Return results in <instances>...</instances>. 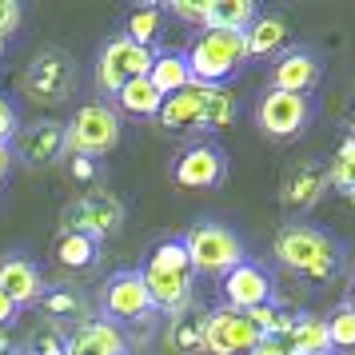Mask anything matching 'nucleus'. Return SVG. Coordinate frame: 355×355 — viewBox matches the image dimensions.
Listing matches in <instances>:
<instances>
[{"mask_svg":"<svg viewBox=\"0 0 355 355\" xmlns=\"http://www.w3.org/2000/svg\"><path fill=\"white\" fill-rule=\"evenodd\" d=\"M275 259L284 268H291V272L323 284L339 268V243L331 236H323L320 227L288 224V227H279V236H275Z\"/></svg>","mask_w":355,"mask_h":355,"instance_id":"f257e3e1","label":"nucleus"},{"mask_svg":"<svg viewBox=\"0 0 355 355\" xmlns=\"http://www.w3.org/2000/svg\"><path fill=\"white\" fill-rule=\"evenodd\" d=\"M184 56H188V68H192V84H224L243 68L248 44H243V33L204 28L196 36L192 52H184Z\"/></svg>","mask_w":355,"mask_h":355,"instance_id":"f03ea898","label":"nucleus"},{"mask_svg":"<svg viewBox=\"0 0 355 355\" xmlns=\"http://www.w3.org/2000/svg\"><path fill=\"white\" fill-rule=\"evenodd\" d=\"M184 240V252L192 259V272L204 275H227L236 263H243V243L240 236L224 224H196Z\"/></svg>","mask_w":355,"mask_h":355,"instance_id":"7ed1b4c3","label":"nucleus"},{"mask_svg":"<svg viewBox=\"0 0 355 355\" xmlns=\"http://www.w3.org/2000/svg\"><path fill=\"white\" fill-rule=\"evenodd\" d=\"M72 80H76V64L64 49H40L28 60L24 76H20V88L33 104H60V100L72 92Z\"/></svg>","mask_w":355,"mask_h":355,"instance_id":"20e7f679","label":"nucleus"},{"mask_svg":"<svg viewBox=\"0 0 355 355\" xmlns=\"http://www.w3.org/2000/svg\"><path fill=\"white\" fill-rule=\"evenodd\" d=\"M124 204L116 200L112 192H84L76 196L72 204H64V211H60V224H64V232H80V236H88V240H108V236H116L120 227H124Z\"/></svg>","mask_w":355,"mask_h":355,"instance_id":"39448f33","label":"nucleus"},{"mask_svg":"<svg viewBox=\"0 0 355 355\" xmlns=\"http://www.w3.org/2000/svg\"><path fill=\"white\" fill-rule=\"evenodd\" d=\"M64 128H68V152L84 156V160L108 156L120 144V116L108 104H84V108H76L72 124H64Z\"/></svg>","mask_w":355,"mask_h":355,"instance_id":"423d86ee","label":"nucleus"},{"mask_svg":"<svg viewBox=\"0 0 355 355\" xmlns=\"http://www.w3.org/2000/svg\"><path fill=\"white\" fill-rule=\"evenodd\" d=\"M259 343L256 323L236 307H216L204 315V352L211 355H252Z\"/></svg>","mask_w":355,"mask_h":355,"instance_id":"0eeeda50","label":"nucleus"},{"mask_svg":"<svg viewBox=\"0 0 355 355\" xmlns=\"http://www.w3.org/2000/svg\"><path fill=\"white\" fill-rule=\"evenodd\" d=\"M152 56H156V52H152V49H140V44H132L128 36H116V40H108V44H104V52H100V64H96L100 88L116 96V92H120L128 80H140V76H148Z\"/></svg>","mask_w":355,"mask_h":355,"instance_id":"6e6552de","label":"nucleus"},{"mask_svg":"<svg viewBox=\"0 0 355 355\" xmlns=\"http://www.w3.org/2000/svg\"><path fill=\"white\" fill-rule=\"evenodd\" d=\"M100 307L108 323H128V320H144L152 311V295L144 288V272L136 268H124V272L108 275L104 284V295H100Z\"/></svg>","mask_w":355,"mask_h":355,"instance_id":"1a4fd4ad","label":"nucleus"},{"mask_svg":"<svg viewBox=\"0 0 355 355\" xmlns=\"http://www.w3.org/2000/svg\"><path fill=\"white\" fill-rule=\"evenodd\" d=\"M256 120H259V128L268 132L272 140H288V136H300V132L307 128V120H311V104H307V96L268 88V92L259 96Z\"/></svg>","mask_w":355,"mask_h":355,"instance_id":"9d476101","label":"nucleus"},{"mask_svg":"<svg viewBox=\"0 0 355 355\" xmlns=\"http://www.w3.org/2000/svg\"><path fill=\"white\" fill-rule=\"evenodd\" d=\"M8 148L12 160H24L28 168H52L68 152V128L60 120H36L33 128H20Z\"/></svg>","mask_w":355,"mask_h":355,"instance_id":"9b49d317","label":"nucleus"},{"mask_svg":"<svg viewBox=\"0 0 355 355\" xmlns=\"http://www.w3.org/2000/svg\"><path fill=\"white\" fill-rule=\"evenodd\" d=\"M272 291H275V284L268 275V268H259L252 259L236 263L224 275V307H236V311H252V307L272 304Z\"/></svg>","mask_w":355,"mask_h":355,"instance_id":"f8f14e48","label":"nucleus"},{"mask_svg":"<svg viewBox=\"0 0 355 355\" xmlns=\"http://www.w3.org/2000/svg\"><path fill=\"white\" fill-rule=\"evenodd\" d=\"M224 176H227V156L216 144L188 148L176 160V168H172V180H176L180 188H192V192L216 188V184H224Z\"/></svg>","mask_w":355,"mask_h":355,"instance_id":"ddd939ff","label":"nucleus"},{"mask_svg":"<svg viewBox=\"0 0 355 355\" xmlns=\"http://www.w3.org/2000/svg\"><path fill=\"white\" fill-rule=\"evenodd\" d=\"M144 288L152 295V307H164L172 315H184V307L192 300V272H172V268L144 263Z\"/></svg>","mask_w":355,"mask_h":355,"instance_id":"4468645a","label":"nucleus"},{"mask_svg":"<svg viewBox=\"0 0 355 355\" xmlns=\"http://www.w3.org/2000/svg\"><path fill=\"white\" fill-rule=\"evenodd\" d=\"M315 84H320V60H315V52L291 49V52H284V56L275 60V68H272V88L275 92L307 96Z\"/></svg>","mask_w":355,"mask_h":355,"instance_id":"2eb2a0df","label":"nucleus"},{"mask_svg":"<svg viewBox=\"0 0 355 355\" xmlns=\"http://www.w3.org/2000/svg\"><path fill=\"white\" fill-rule=\"evenodd\" d=\"M44 291L40 268L24 256H4L0 259V295H8L17 307H33Z\"/></svg>","mask_w":355,"mask_h":355,"instance_id":"dca6fc26","label":"nucleus"},{"mask_svg":"<svg viewBox=\"0 0 355 355\" xmlns=\"http://www.w3.org/2000/svg\"><path fill=\"white\" fill-rule=\"evenodd\" d=\"M327 164H295L284 176V204L291 211H307L320 204V196L327 192Z\"/></svg>","mask_w":355,"mask_h":355,"instance_id":"f3484780","label":"nucleus"},{"mask_svg":"<svg viewBox=\"0 0 355 355\" xmlns=\"http://www.w3.org/2000/svg\"><path fill=\"white\" fill-rule=\"evenodd\" d=\"M128 343L120 336V327L108 320H88L76 323V331L68 336V355H124Z\"/></svg>","mask_w":355,"mask_h":355,"instance_id":"a211bd4d","label":"nucleus"},{"mask_svg":"<svg viewBox=\"0 0 355 355\" xmlns=\"http://www.w3.org/2000/svg\"><path fill=\"white\" fill-rule=\"evenodd\" d=\"M148 80H152V88H156L164 100L184 92V88L192 84L188 56H184V52H156V56H152V68H148Z\"/></svg>","mask_w":355,"mask_h":355,"instance_id":"6ab92c4d","label":"nucleus"},{"mask_svg":"<svg viewBox=\"0 0 355 355\" xmlns=\"http://www.w3.org/2000/svg\"><path fill=\"white\" fill-rule=\"evenodd\" d=\"M200 108H204V84H188L184 92L168 96L160 104V124L164 128H200Z\"/></svg>","mask_w":355,"mask_h":355,"instance_id":"aec40b11","label":"nucleus"},{"mask_svg":"<svg viewBox=\"0 0 355 355\" xmlns=\"http://www.w3.org/2000/svg\"><path fill=\"white\" fill-rule=\"evenodd\" d=\"M259 8L252 0H208V17L204 28H220V33H248L256 24Z\"/></svg>","mask_w":355,"mask_h":355,"instance_id":"412c9836","label":"nucleus"},{"mask_svg":"<svg viewBox=\"0 0 355 355\" xmlns=\"http://www.w3.org/2000/svg\"><path fill=\"white\" fill-rule=\"evenodd\" d=\"M243 44H248V56H272V52H279L288 44V20L259 12L256 24L243 33Z\"/></svg>","mask_w":355,"mask_h":355,"instance_id":"4be33fe9","label":"nucleus"},{"mask_svg":"<svg viewBox=\"0 0 355 355\" xmlns=\"http://www.w3.org/2000/svg\"><path fill=\"white\" fill-rule=\"evenodd\" d=\"M36 304L44 307V315H49V320H80V323H88V304H84V295L72 288V284L44 288Z\"/></svg>","mask_w":355,"mask_h":355,"instance_id":"5701e85b","label":"nucleus"},{"mask_svg":"<svg viewBox=\"0 0 355 355\" xmlns=\"http://www.w3.org/2000/svg\"><path fill=\"white\" fill-rule=\"evenodd\" d=\"M236 112H240V104H236V96L227 92L224 84H204V108H200V128L220 132V128H227V124L236 120Z\"/></svg>","mask_w":355,"mask_h":355,"instance_id":"b1692460","label":"nucleus"},{"mask_svg":"<svg viewBox=\"0 0 355 355\" xmlns=\"http://www.w3.org/2000/svg\"><path fill=\"white\" fill-rule=\"evenodd\" d=\"M291 343H295V355H327L331 352L327 320H320V315H295L291 320Z\"/></svg>","mask_w":355,"mask_h":355,"instance_id":"393cba45","label":"nucleus"},{"mask_svg":"<svg viewBox=\"0 0 355 355\" xmlns=\"http://www.w3.org/2000/svg\"><path fill=\"white\" fill-rule=\"evenodd\" d=\"M116 104H120L128 116H160L164 96L152 88L148 76H140V80H128L120 92H116Z\"/></svg>","mask_w":355,"mask_h":355,"instance_id":"a878e982","label":"nucleus"},{"mask_svg":"<svg viewBox=\"0 0 355 355\" xmlns=\"http://www.w3.org/2000/svg\"><path fill=\"white\" fill-rule=\"evenodd\" d=\"M100 256V243L80 236V232H60V240H56V259H60V268H72V272H80L88 263H96Z\"/></svg>","mask_w":355,"mask_h":355,"instance_id":"bb28decb","label":"nucleus"},{"mask_svg":"<svg viewBox=\"0 0 355 355\" xmlns=\"http://www.w3.org/2000/svg\"><path fill=\"white\" fill-rule=\"evenodd\" d=\"M160 28H164V8L160 4H144V8H136L128 17V40L132 44H140V49H152V40L160 36Z\"/></svg>","mask_w":355,"mask_h":355,"instance_id":"cd10ccee","label":"nucleus"},{"mask_svg":"<svg viewBox=\"0 0 355 355\" xmlns=\"http://www.w3.org/2000/svg\"><path fill=\"white\" fill-rule=\"evenodd\" d=\"M327 184L339 188L343 196H355V140H352V136L339 144L336 160L327 164Z\"/></svg>","mask_w":355,"mask_h":355,"instance_id":"c85d7f7f","label":"nucleus"},{"mask_svg":"<svg viewBox=\"0 0 355 355\" xmlns=\"http://www.w3.org/2000/svg\"><path fill=\"white\" fill-rule=\"evenodd\" d=\"M168 343H172V352H180V355L204 352V320L176 315V320H172V331H168Z\"/></svg>","mask_w":355,"mask_h":355,"instance_id":"c756f323","label":"nucleus"},{"mask_svg":"<svg viewBox=\"0 0 355 355\" xmlns=\"http://www.w3.org/2000/svg\"><path fill=\"white\" fill-rule=\"evenodd\" d=\"M24 355H68V331L60 323L36 327L28 336V343H24Z\"/></svg>","mask_w":355,"mask_h":355,"instance_id":"7c9ffc66","label":"nucleus"},{"mask_svg":"<svg viewBox=\"0 0 355 355\" xmlns=\"http://www.w3.org/2000/svg\"><path fill=\"white\" fill-rule=\"evenodd\" d=\"M327 339H331V347L336 352H355V311L347 304L331 311V320H327Z\"/></svg>","mask_w":355,"mask_h":355,"instance_id":"2f4dec72","label":"nucleus"},{"mask_svg":"<svg viewBox=\"0 0 355 355\" xmlns=\"http://www.w3.org/2000/svg\"><path fill=\"white\" fill-rule=\"evenodd\" d=\"M148 263L172 268V272H192V259H188V252H184V240H164L160 248L148 256Z\"/></svg>","mask_w":355,"mask_h":355,"instance_id":"473e14b6","label":"nucleus"},{"mask_svg":"<svg viewBox=\"0 0 355 355\" xmlns=\"http://www.w3.org/2000/svg\"><path fill=\"white\" fill-rule=\"evenodd\" d=\"M252 355H295V343H291V327L259 336V343H256V352H252Z\"/></svg>","mask_w":355,"mask_h":355,"instance_id":"72a5a7b5","label":"nucleus"},{"mask_svg":"<svg viewBox=\"0 0 355 355\" xmlns=\"http://www.w3.org/2000/svg\"><path fill=\"white\" fill-rule=\"evenodd\" d=\"M180 20H188V24H200L204 28V17H208V0H172L168 4Z\"/></svg>","mask_w":355,"mask_h":355,"instance_id":"f704fd0d","label":"nucleus"},{"mask_svg":"<svg viewBox=\"0 0 355 355\" xmlns=\"http://www.w3.org/2000/svg\"><path fill=\"white\" fill-rule=\"evenodd\" d=\"M20 132V120H17V108L8 104V100L0 96V144H12Z\"/></svg>","mask_w":355,"mask_h":355,"instance_id":"c9c22d12","label":"nucleus"},{"mask_svg":"<svg viewBox=\"0 0 355 355\" xmlns=\"http://www.w3.org/2000/svg\"><path fill=\"white\" fill-rule=\"evenodd\" d=\"M20 20H24V12H20L17 0H0V40H4L8 33H17Z\"/></svg>","mask_w":355,"mask_h":355,"instance_id":"e433bc0d","label":"nucleus"},{"mask_svg":"<svg viewBox=\"0 0 355 355\" xmlns=\"http://www.w3.org/2000/svg\"><path fill=\"white\" fill-rule=\"evenodd\" d=\"M17 311H20V307L12 304L8 295H0V327H8V323L17 320Z\"/></svg>","mask_w":355,"mask_h":355,"instance_id":"4c0bfd02","label":"nucleus"},{"mask_svg":"<svg viewBox=\"0 0 355 355\" xmlns=\"http://www.w3.org/2000/svg\"><path fill=\"white\" fill-rule=\"evenodd\" d=\"M8 168H12V148H8V144H0V180L8 176Z\"/></svg>","mask_w":355,"mask_h":355,"instance_id":"58836bf2","label":"nucleus"},{"mask_svg":"<svg viewBox=\"0 0 355 355\" xmlns=\"http://www.w3.org/2000/svg\"><path fill=\"white\" fill-rule=\"evenodd\" d=\"M72 172H76L80 180H88V176H92V160H84V156H76V168H72Z\"/></svg>","mask_w":355,"mask_h":355,"instance_id":"ea45409f","label":"nucleus"},{"mask_svg":"<svg viewBox=\"0 0 355 355\" xmlns=\"http://www.w3.org/2000/svg\"><path fill=\"white\" fill-rule=\"evenodd\" d=\"M0 355H12V339H8V327H0Z\"/></svg>","mask_w":355,"mask_h":355,"instance_id":"a19ab883","label":"nucleus"},{"mask_svg":"<svg viewBox=\"0 0 355 355\" xmlns=\"http://www.w3.org/2000/svg\"><path fill=\"white\" fill-rule=\"evenodd\" d=\"M347 307H352V311H355V291H352V304H347Z\"/></svg>","mask_w":355,"mask_h":355,"instance_id":"79ce46f5","label":"nucleus"},{"mask_svg":"<svg viewBox=\"0 0 355 355\" xmlns=\"http://www.w3.org/2000/svg\"><path fill=\"white\" fill-rule=\"evenodd\" d=\"M352 140H355V120H352Z\"/></svg>","mask_w":355,"mask_h":355,"instance_id":"37998d69","label":"nucleus"},{"mask_svg":"<svg viewBox=\"0 0 355 355\" xmlns=\"http://www.w3.org/2000/svg\"><path fill=\"white\" fill-rule=\"evenodd\" d=\"M0 52H4V40H0Z\"/></svg>","mask_w":355,"mask_h":355,"instance_id":"c03bdc74","label":"nucleus"}]
</instances>
